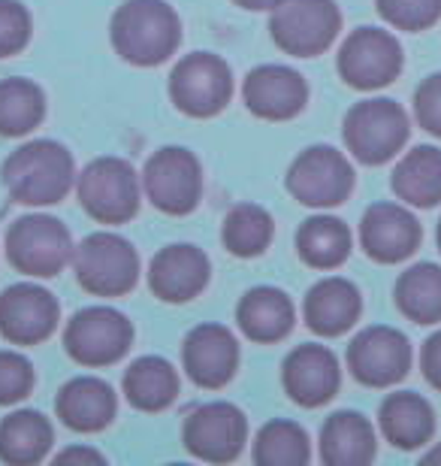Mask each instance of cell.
<instances>
[{"label": "cell", "mask_w": 441, "mask_h": 466, "mask_svg": "<svg viewBox=\"0 0 441 466\" xmlns=\"http://www.w3.org/2000/svg\"><path fill=\"white\" fill-rule=\"evenodd\" d=\"M212 279L209 255L194 242H173L148 264V288L164 303H187L205 291Z\"/></svg>", "instance_id": "cell-17"}, {"label": "cell", "mask_w": 441, "mask_h": 466, "mask_svg": "<svg viewBox=\"0 0 441 466\" xmlns=\"http://www.w3.org/2000/svg\"><path fill=\"white\" fill-rule=\"evenodd\" d=\"M408 116L396 100L369 97L360 100L345 116V146L360 164L378 167L402 152L408 143Z\"/></svg>", "instance_id": "cell-3"}, {"label": "cell", "mask_w": 441, "mask_h": 466, "mask_svg": "<svg viewBox=\"0 0 441 466\" xmlns=\"http://www.w3.org/2000/svg\"><path fill=\"white\" fill-rule=\"evenodd\" d=\"M236 321L251 342L272 346V342H281L294 330V303L281 288L257 285L239 300Z\"/></svg>", "instance_id": "cell-24"}, {"label": "cell", "mask_w": 441, "mask_h": 466, "mask_svg": "<svg viewBox=\"0 0 441 466\" xmlns=\"http://www.w3.org/2000/svg\"><path fill=\"white\" fill-rule=\"evenodd\" d=\"M115 52L134 67H157L182 43V18L166 0H125L112 15Z\"/></svg>", "instance_id": "cell-1"}, {"label": "cell", "mask_w": 441, "mask_h": 466, "mask_svg": "<svg viewBox=\"0 0 441 466\" xmlns=\"http://www.w3.org/2000/svg\"><path fill=\"white\" fill-rule=\"evenodd\" d=\"M61 321V306L52 291L34 282L9 285L0 294V337L13 346H40Z\"/></svg>", "instance_id": "cell-15"}, {"label": "cell", "mask_w": 441, "mask_h": 466, "mask_svg": "<svg viewBox=\"0 0 441 466\" xmlns=\"http://www.w3.org/2000/svg\"><path fill=\"white\" fill-rule=\"evenodd\" d=\"M233 97V70L221 55L191 52L170 73V100L178 113L212 118L224 113Z\"/></svg>", "instance_id": "cell-9"}, {"label": "cell", "mask_w": 441, "mask_h": 466, "mask_svg": "<svg viewBox=\"0 0 441 466\" xmlns=\"http://www.w3.org/2000/svg\"><path fill=\"white\" fill-rule=\"evenodd\" d=\"M45 95L34 79H0V137H25L43 125Z\"/></svg>", "instance_id": "cell-31"}, {"label": "cell", "mask_w": 441, "mask_h": 466, "mask_svg": "<svg viewBox=\"0 0 441 466\" xmlns=\"http://www.w3.org/2000/svg\"><path fill=\"white\" fill-rule=\"evenodd\" d=\"M9 198L22 207H55L76 182L73 155L55 139H34L15 148L0 170Z\"/></svg>", "instance_id": "cell-2"}, {"label": "cell", "mask_w": 441, "mask_h": 466, "mask_svg": "<svg viewBox=\"0 0 441 466\" xmlns=\"http://www.w3.org/2000/svg\"><path fill=\"white\" fill-rule=\"evenodd\" d=\"M438 251H441V221H438Z\"/></svg>", "instance_id": "cell-42"}, {"label": "cell", "mask_w": 441, "mask_h": 466, "mask_svg": "<svg viewBox=\"0 0 441 466\" xmlns=\"http://www.w3.org/2000/svg\"><path fill=\"white\" fill-rule=\"evenodd\" d=\"M55 412L64 427L76 433H100L115 421L118 394L109 381L97 376H76L58 390Z\"/></svg>", "instance_id": "cell-21"}, {"label": "cell", "mask_w": 441, "mask_h": 466, "mask_svg": "<svg viewBox=\"0 0 441 466\" xmlns=\"http://www.w3.org/2000/svg\"><path fill=\"white\" fill-rule=\"evenodd\" d=\"M269 13L272 40L294 58H317L342 31V13L336 0H281Z\"/></svg>", "instance_id": "cell-5"}, {"label": "cell", "mask_w": 441, "mask_h": 466, "mask_svg": "<svg viewBox=\"0 0 441 466\" xmlns=\"http://www.w3.org/2000/svg\"><path fill=\"white\" fill-rule=\"evenodd\" d=\"M363 312V297L356 285L342 276H326L308 288L303 303V319L317 337H342Z\"/></svg>", "instance_id": "cell-22"}, {"label": "cell", "mask_w": 441, "mask_h": 466, "mask_svg": "<svg viewBox=\"0 0 441 466\" xmlns=\"http://www.w3.org/2000/svg\"><path fill=\"white\" fill-rule=\"evenodd\" d=\"M34 363L22 351H0V406H15L34 390Z\"/></svg>", "instance_id": "cell-35"}, {"label": "cell", "mask_w": 441, "mask_h": 466, "mask_svg": "<svg viewBox=\"0 0 441 466\" xmlns=\"http://www.w3.org/2000/svg\"><path fill=\"white\" fill-rule=\"evenodd\" d=\"M321 461L326 466H366L375 461V431L360 412L342 409L321 427Z\"/></svg>", "instance_id": "cell-25"}, {"label": "cell", "mask_w": 441, "mask_h": 466, "mask_svg": "<svg viewBox=\"0 0 441 466\" xmlns=\"http://www.w3.org/2000/svg\"><path fill=\"white\" fill-rule=\"evenodd\" d=\"M351 230L342 218L315 216L296 230V255L312 269H336L351 255Z\"/></svg>", "instance_id": "cell-29"}, {"label": "cell", "mask_w": 441, "mask_h": 466, "mask_svg": "<svg viewBox=\"0 0 441 466\" xmlns=\"http://www.w3.org/2000/svg\"><path fill=\"white\" fill-rule=\"evenodd\" d=\"M393 191L408 207L429 209L441 203V148L436 146H417L393 170Z\"/></svg>", "instance_id": "cell-28"}, {"label": "cell", "mask_w": 441, "mask_h": 466, "mask_svg": "<svg viewBox=\"0 0 441 466\" xmlns=\"http://www.w3.org/2000/svg\"><path fill=\"white\" fill-rule=\"evenodd\" d=\"M73 237L67 225L55 216H25L6 230V258L18 273L52 279L73 260Z\"/></svg>", "instance_id": "cell-7"}, {"label": "cell", "mask_w": 441, "mask_h": 466, "mask_svg": "<svg viewBox=\"0 0 441 466\" xmlns=\"http://www.w3.org/2000/svg\"><path fill=\"white\" fill-rule=\"evenodd\" d=\"M182 363L196 388L218 390L230 385L239 370V339L224 324H200L185 337Z\"/></svg>", "instance_id": "cell-16"}, {"label": "cell", "mask_w": 441, "mask_h": 466, "mask_svg": "<svg viewBox=\"0 0 441 466\" xmlns=\"http://www.w3.org/2000/svg\"><path fill=\"white\" fill-rule=\"evenodd\" d=\"M55 442L49 418L36 409H15L0 421V461L9 466H34Z\"/></svg>", "instance_id": "cell-26"}, {"label": "cell", "mask_w": 441, "mask_h": 466, "mask_svg": "<svg viewBox=\"0 0 441 466\" xmlns=\"http://www.w3.org/2000/svg\"><path fill=\"white\" fill-rule=\"evenodd\" d=\"M287 191L296 203L312 209L339 207L354 191V167L339 148L308 146L287 167Z\"/></svg>", "instance_id": "cell-10"}, {"label": "cell", "mask_w": 441, "mask_h": 466, "mask_svg": "<svg viewBox=\"0 0 441 466\" xmlns=\"http://www.w3.org/2000/svg\"><path fill=\"white\" fill-rule=\"evenodd\" d=\"M242 100L248 113L266 121L296 118L308 104V86L303 73L285 64H260L242 82Z\"/></svg>", "instance_id": "cell-18"}, {"label": "cell", "mask_w": 441, "mask_h": 466, "mask_svg": "<svg viewBox=\"0 0 441 466\" xmlns=\"http://www.w3.org/2000/svg\"><path fill=\"white\" fill-rule=\"evenodd\" d=\"M55 461H58V463H103L106 458H103L100 451H94V449H82V445H76V449L61 451Z\"/></svg>", "instance_id": "cell-39"}, {"label": "cell", "mask_w": 441, "mask_h": 466, "mask_svg": "<svg viewBox=\"0 0 441 466\" xmlns=\"http://www.w3.org/2000/svg\"><path fill=\"white\" fill-rule=\"evenodd\" d=\"M134 346V324L112 306H85L64 328V351L79 367H112Z\"/></svg>", "instance_id": "cell-8"}, {"label": "cell", "mask_w": 441, "mask_h": 466, "mask_svg": "<svg viewBox=\"0 0 441 466\" xmlns=\"http://www.w3.org/2000/svg\"><path fill=\"white\" fill-rule=\"evenodd\" d=\"M420 370H424L429 385L441 390V330L424 342V351H420Z\"/></svg>", "instance_id": "cell-38"}, {"label": "cell", "mask_w": 441, "mask_h": 466, "mask_svg": "<svg viewBox=\"0 0 441 466\" xmlns=\"http://www.w3.org/2000/svg\"><path fill=\"white\" fill-rule=\"evenodd\" d=\"M281 381H285L287 397L303 409H317L330 403L336 390L342 385V367L339 358L317 342L296 346L285 358L281 367Z\"/></svg>", "instance_id": "cell-20"}, {"label": "cell", "mask_w": 441, "mask_h": 466, "mask_svg": "<svg viewBox=\"0 0 441 466\" xmlns=\"http://www.w3.org/2000/svg\"><path fill=\"white\" fill-rule=\"evenodd\" d=\"M272 237H276V225H272V216L257 207V203H239L227 212L224 218V248L236 258H257L269 248Z\"/></svg>", "instance_id": "cell-32"}, {"label": "cell", "mask_w": 441, "mask_h": 466, "mask_svg": "<svg viewBox=\"0 0 441 466\" xmlns=\"http://www.w3.org/2000/svg\"><path fill=\"white\" fill-rule=\"evenodd\" d=\"M251 458L260 466H303L312 461V442L296 421L276 418L260 427Z\"/></svg>", "instance_id": "cell-33"}, {"label": "cell", "mask_w": 441, "mask_h": 466, "mask_svg": "<svg viewBox=\"0 0 441 466\" xmlns=\"http://www.w3.org/2000/svg\"><path fill=\"white\" fill-rule=\"evenodd\" d=\"M31 13L18 0H0V58H13L31 43Z\"/></svg>", "instance_id": "cell-36"}, {"label": "cell", "mask_w": 441, "mask_h": 466, "mask_svg": "<svg viewBox=\"0 0 441 466\" xmlns=\"http://www.w3.org/2000/svg\"><path fill=\"white\" fill-rule=\"evenodd\" d=\"M381 18L399 31H426L441 18V0H375Z\"/></svg>", "instance_id": "cell-34"}, {"label": "cell", "mask_w": 441, "mask_h": 466, "mask_svg": "<svg viewBox=\"0 0 441 466\" xmlns=\"http://www.w3.org/2000/svg\"><path fill=\"white\" fill-rule=\"evenodd\" d=\"M82 209L100 225H127L139 212V176L125 157H97L76 176Z\"/></svg>", "instance_id": "cell-6"}, {"label": "cell", "mask_w": 441, "mask_h": 466, "mask_svg": "<svg viewBox=\"0 0 441 466\" xmlns=\"http://www.w3.org/2000/svg\"><path fill=\"white\" fill-rule=\"evenodd\" d=\"M185 449L196 461L205 463H233L246 449L248 440V418L239 406L227 400L200 403L194 412H187L182 427Z\"/></svg>", "instance_id": "cell-12"}, {"label": "cell", "mask_w": 441, "mask_h": 466, "mask_svg": "<svg viewBox=\"0 0 441 466\" xmlns=\"http://www.w3.org/2000/svg\"><path fill=\"white\" fill-rule=\"evenodd\" d=\"M143 191L155 209L166 216H187L203 198V167L182 146H164L145 161Z\"/></svg>", "instance_id": "cell-11"}, {"label": "cell", "mask_w": 441, "mask_h": 466, "mask_svg": "<svg viewBox=\"0 0 441 466\" xmlns=\"http://www.w3.org/2000/svg\"><path fill=\"white\" fill-rule=\"evenodd\" d=\"M121 388H125L127 403L139 412H164L178 397V376L170 360L145 354L125 370Z\"/></svg>", "instance_id": "cell-27"}, {"label": "cell", "mask_w": 441, "mask_h": 466, "mask_svg": "<svg viewBox=\"0 0 441 466\" xmlns=\"http://www.w3.org/2000/svg\"><path fill=\"white\" fill-rule=\"evenodd\" d=\"M236 6L242 9H251V13H260V9H272V6H278L281 0H233Z\"/></svg>", "instance_id": "cell-40"}, {"label": "cell", "mask_w": 441, "mask_h": 466, "mask_svg": "<svg viewBox=\"0 0 441 466\" xmlns=\"http://www.w3.org/2000/svg\"><path fill=\"white\" fill-rule=\"evenodd\" d=\"M396 306L408 321L438 324L441 321V267L415 264L399 276Z\"/></svg>", "instance_id": "cell-30"}, {"label": "cell", "mask_w": 441, "mask_h": 466, "mask_svg": "<svg viewBox=\"0 0 441 466\" xmlns=\"http://www.w3.org/2000/svg\"><path fill=\"white\" fill-rule=\"evenodd\" d=\"M424 239L415 212L399 203H372L360 221V246L378 264H399L411 258Z\"/></svg>", "instance_id": "cell-19"}, {"label": "cell", "mask_w": 441, "mask_h": 466, "mask_svg": "<svg viewBox=\"0 0 441 466\" xmlns=\"http://www.w3.org/2000/svg\"><path fill=\"white\" fill-rule=\"evenodd\" d=\"M424 461H426V463H441V445H438V449H433V451H426V454H424Z\"/></svg>", "instance_id": "cell-41"}, {"label": "cell", "mask_w": 441, "mask_h": 466, "mask_svg": "<svg viewBox=\"0 0 441 466\" xmlns=\"http://www.w3.org/2000/svg\"><path fill=\"white\" fill-rule=\"evenodd\" d=\"M345 86L356 91H375L390 86L402 73V46L390 31L381 27H356L342 43L336 58Z\"/></svg>", "instance_id": "cell-13"}, {"label": "cell", "mask_w": 441, "mask_h": 466, "mask_svg": "<svg viewBox=\"0 0 441 466\" xmlns=\"http://www.w3.org/2000/svg\"><path fill=\"white\" fill-rule=\"evenodd\" d=\"M415 118L426 134L441 137V73H433L415 91Z\"/></svg>", "instance_id": "cell-37"}, {"label": "cell", "mask_w": 441, "mask_h": 466, "mask_svg": "<svg viewBox=\"0 0 441 466\" xmlns=\"http://www.w3.org/2000/svg\"><path fill=\"white\" fill-rule=\"evenodd\" d=\"M378 424H381L384 440H387L393 449L411 451L433 440L436 412H433V406H429V400L415 394V390H396V394H390L381 403Z\"/></svg>", "instance_id": "cell-23"}, {"label": "cell", "mask_w": 441, "mask_h": 466, "mask_svg": "<svg viewBox=\"0 0 441 466\" xmlns=\"http://www.w3.org/2000/svg\"><path fill=\"white\" fill-rule=\"evenodd\" d=\"M348 370L366 388L396 385L411 370V342L406 333L387 324L366 328L348 346Z\"/></svg>", "instance_id": "cell-14"}, {"label": "cell", "mask_w": 441, "mask_h": 466, "mask_svg": "<svg viewBox=\"0 0 441 466\" xmlns=\"http://www.w3.org/2000/svg\"><path fill=\"white\" fill-rule=\"evenodd\" d=\"M79 285L94 297H125L139 282V255L134 242L118 233H91L73 251Z\"/></svg>", "instance_id": "cell-4"}]
</instances>
